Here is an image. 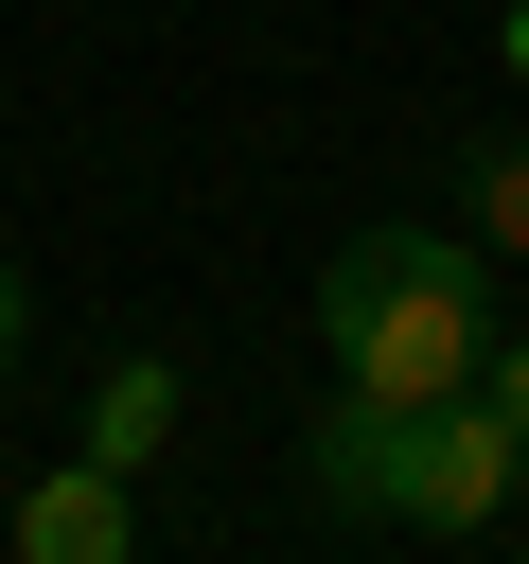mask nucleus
<instances>
[{"label":"nucleus","mask_w":529,"mask_h":564,"mask_svg":"<svg viewBox=\"0 0 529 564\" xmlns=\"http://www.w3.org/2000/svg\"><path fill=\"white\" fill-rule=\"evenodd\" d=\"M317 352L335 388H388V405H458L476 352H494V247L441 212V229H353L317 264Z\"/></svg>","instance_id":"obj_1"},{"label":"nucleus","mask_w":529,"mask_h":564,"mask_svg":"<svg viewBox=\"0 0 529 564\" xmlns=\"http://www.w3.org/2000/svg\"><path fill=\"white\" fill-rule=\"evenodd\" d=\"M0 546H18V564H123V546H141V476H106V458L71 441L53 476H18Z\"/></svg>","instance_id":"obj_2"},{"label":"nucleus","mask_w":529,"mask_h":564,"mask_svg":"<svg viewBox=\"0 0 529 564\" xmlns=\"http://www.w3.org/2000/svg\"><path fill=\"white\" fill-rule=\"evenodd\" d=\"M106 476H141L159 441H176V352H106V388H88V423H71Z\"/></svg>","instance_id":"obj_3"},{"label":"nucleus","mask_w":529,"mask_h":564,"mask_svg":"<svg viewBox=\"0 0 529 564\" xmlns=\"http://www.w3.org/2000/svg\"><path fill=\"white\" fill-rule=\"evenodd\" d=\"M441 194H458V229H476L494 264H529V123H476V141L441 159Z\"/></svg>","instance_id":"obj_4"},{"label":"nucleus","mask_w":529,"mask_h":564,"mask_svg":"<svg viewBox=\"0 0 529 564\" xmlns=\"http://www.w3.org/2000/svg\"><path fill=\"white\" fill-rule=\"evenodd\" d=\"M476 405H494V423L529 441V317H494V352H476Z\"/></svg>","instance_id":"obj_5"},{"label":"nucleus","mask_w":529,"mask_h":564,"mask_svg":"<svg viewBox=\"0 0 529 564\" xmlns=\"http://www.w3.org/2000/svg\"><path fill=\"white\" fill-rule=\"evenodd\" d=\"M18 352H35V282L0 264V388H18Z\"/></svg>","instance_id":"obj_6"},{"label":"nucleus","mask_w":529,"mask_h":564,"mask_svg":"<svg viewBox=\"0 0 529 564\" xmlns=\"http://www.w3.org/2000/svg\"><path fill=\"white\" fill-rule=\"evenodd\" d=\"M494 53H511V70H529V0H511V18H494Z\"/></svg>","instance_id":"obj_7"}]
</instances>
